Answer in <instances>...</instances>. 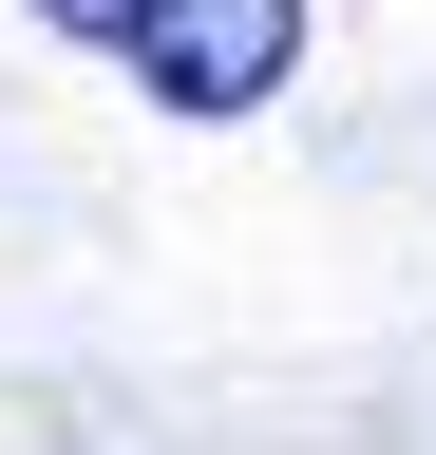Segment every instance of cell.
Here are the masks:
<instances>
[{
    "mask_svg": "<svg viewBox=\"0 0 436 455\" xmlns=\"http://www.w3.org/2000/svg\"><path fill=\"white\" fill-rule=\"evenodd\" d=\"M38 20H58V38H115V20H133V0H38Z\"/></svg>",
    "mask_w": 436,
    "mask_h": 455,
    "instance_id": "cell-2",
    "label": "cell"
},
{
    "mask_svg": "<svg viewBox=\"0 0 436 455\" xmlns=\"http://www.w3.org/2000/svg\"><path fill=\"white\" fill-rule=\"evenodd\" d=\"M115 57H133L171 114H266V95H285V57H304V0H133Z\"/></svg>",
    "mask_w": 436,
    "mask_h": 455,
    "instance_id": "cell-1",
    "label": "cell"
}]
</instances>
